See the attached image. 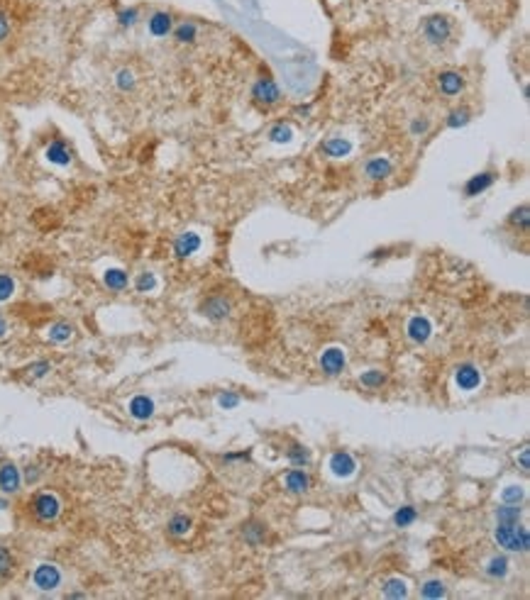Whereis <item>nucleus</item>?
Wrapping results in <instances>:
<instances>
[{"label": "nucleus", "instance_id": "e433bc0d", "mask_svg": "<svg viewBox=\"0 0 530 600\" xmlns=\"http://www.w3.org/2000/svg\"><path fill=\"white\" fill-rule=\"evenodd\" d=\"M264 524H259V522H250V524H245V529H242V534H245V539L247 542H250V545H259L262 539H264Z\"/></svg>", "mask_w": 530, "mask_h": 600}, {"label": "nucleus", "instance_id": "c756f323", "mask_svg": "<svg viewBox=\"0 0 530 600\" xmlns=\"http://www.w3.org/2000/svg\"><path fill=\"white\" fill-rule=\"evenodd\" d=\"M506 574H508V559H506V556H494V559H489V564H486V576H489V579H504Z\"/></svg>", "mask_w": 530, "mask_h": 600}, {"label": "nucleus", "instance_id": "de8ad7c7", "mask_svg": "<svg viewBox=\"0 0 530 600\" xmlns=\"http://www.w3.org/2000/svg\"><path fill=\"white\" fill-rule=\"evenodd\" d=\"M8 335V320L3 315H0V339H3V337Z\"/></svg>", "mask_w": 530, "mask_h": 600}, {"label": "nucleus", "instance_id": "09e8293b", "mask_svg": "<svg viewBox=\"0 0 530 600\" xmlns=\"http://www.w3.org/2000/svg\"><path fill=\"white\" fill-rule=\"evenodd\" d=\"M528 457L530 454H528V449H525V452L520 454V466H523V471H528Z\"/></svg>", "mask_w": 530, "mask_h": 600}, {"label": "nucleus", "instance_id": "393cba45", "mask_svg": "<svg viewBox=\"0 0 530 600\" xmlns=\"http://www.w3.org/2000/svg\"><path fill=\"white\" fill-rule=\"evenodd\" d=\"M46 337H49V342H54V344H64V342H69L74 337V327L69 325V322H56V325L49 327Z\"/></svg>", "mask_w": 530, "mask_h": 600}, {"label": "nucleus", "instance_id": "2eb2a0df", "mask_svg": "<svg viewBox=\"0 0 530 600\" xmlns=\"http://www.w3.org/2000/svg\"><path fill=\"white\" fill-rule=\"evenodd\" d=\"M494 181H496V173H491V171L477 173V176H472L467 184H464V195H467V198H475V195L489 191L491 186H494Z\"/></svg>", "mask_w": 530, "mask_h": 600}, {"label": "nucleus", "instance_id": "f704fd0d", "mask_svg": "<svg viewBox=\"0 0 530 600\" xmlns=\"http://www.w3.org/2000/svg\"><path fill=\"white\" fill-rule=\"evenodd\" d=\"M137 22H139L137 8H120V10H117V25L120 27H135Z\"/></svg>", "mask_w": 530, "mask_h": 600}, {"label": "nucleus", "instance_id": "cd10ccee", "mask_svg": "<svg viewBox=\"0 0 530 600\" xmlns=\"http://www.w3.org/2000/svg\"><path fill=\"white\" fill-rule=\"evenodd\" d=\"M15 571V559H12V552L8 547L0 545V581H6Z\"/></svg>", "mask_w": 530, "mask_h": 600}, {"label": "nucleus", "instance_id": "39448f33", "mask_svg": "<svg viewBox=\"0 0 530 600\" xmlns=\"http://www.w3.org/2000/svg\"><path fill=\"white\" fill-rule=\"evenodd\" d=\"M252 98H255L257 105L271 107L281 100V91L271 78H259V81L252 86Z\"/></svg>", "mask_w": 530, "mask_h": 600}, {"label": "nucleus", "instance_id": "8fccbe9b", "mask_svg": "<svg viewBox=\"0 0 530 600\" xmlns=\"http://www.w3.org/2000/svg\"><path fill=\"white\" fill-rule=\"evenodd\" d=\"M8 508V500L6 498H0V510H6Z\"/></svg>", "mask_w": 530, "mask_h": 600}, {"label": "nucleus", "instance_id": "f8f14e48", "mask_svg": "<svg viewBox=\"0 0 530 600\" xmlns=\"http://www.w3.org/2000/svg\"><path fill=\"white\" fill-rule=\"evenodd\" d=\"M44 157H46V161L54 164V166H69V164L74 161L71 149H69L67 142H62V139H54V142L46 144Z\"/></svg>", "mask_w": 530, "mask_h": 600}, {"label": "nucleus", "instance_id": "4be33fe9", "mask_svg": "<svg viewBox=\"0 0 530 600\" xmlns=\"http://www.w3.org/2000/svg\"><path fill=\"white\" fill-rule=\"evenodd\" d=\"M320 152L325 154V157H330V159H342V157H347V154L352 152V144L347 142V139H342V137H330V139H325V142H323Z\"/></svg>", "mask_w": 530, "mask_h": 600}, {"label": "nucleus", "instance_id": "79ce46f5", "mask_svg": "<svg viewBox=\"0 0 530 600\" xmlns=\"http://www.w3.org/2000/svg\"><path fill=\"white\" fill-rule=\"evenodd\" d=\"M218 405L223 407V410H232V407L240 405V396H237V393H232V391L220 393V396H218Z\"/></svg>", "mask_w": 530, "mask_h": 600}, {"label": "nucleus", "instance_id": "ddd939ff", "mask_svg": "<svg viewBox=\"0 0 530 600\" xmlns=\"http://www.w3.org/2000/svg\"><path fill=\"white\" fill-rule=\"evenodd\" d=\"M438 88L443 96L454 98L464 91V76L459 71H443L438 76Z\"/></svg>", "mask_w": 530, "mask_h": 600}, {"label": "nucleus", "instance_id": "f03ea898", "mask_svg": "<svg viewBox=\"0 0 530 600\" xmlns=\"http://www.w3.org/2000/svg\"><path fill=\"white\" fill-rule=\"evenodd\" d=\"M452 35V20L447 15H428L423 20V37L428 44L440 46Z\"/></svg>", "mask_w": 530, "mask_h": 600}, {"label": "nucleus", "instance_id": "49530a36", "mask_svg": "<svg viewBox=\"0 0 530 600\" xmlns=\"http://www.w3.org/2000/svg\"><path fill=\"white\" fill-rule=\"evenodd\" d=\"M37 478H40V468H37V466H27V468H25V481H27V484H35Z\"/></svg>", "mask_w": 530, "mask_h": 600}, {"label": "nucleus", "instance_id": "5701e85b", "mask_svg": "<svg viewBox=\"0 0 530 600\" xmlns=\"http://www.w3.org/2000/svg\"><path fill=\"white\" fill-rule=\"evenodd\" d=\"M191 518L189 515H173L171 520H169V524H166V532L171 534V537H186V534L191 532Z\"/></svg>", "mask_w": 530, "mask_h": 600}, {"label": "nucleus", "instance_id": "412c9836", "mask_svg": "<svg viewBox=\"0 0 530 600\" xmlns=\"http://www.w3.org/2000/svg\"><path fill=\"white\" fill-rule=\"evenodd\" d=\"M171 37L179 42V44H194V42L198 39V25L191 20L179 22V25H173Z\"/></svg>", "mask_w": 530, "mask_h": 600}, {"label": "nucleus", "instance_id": "b1692460", "mask_svg": "<svg viewBox=\"0 0 530 600\" xmlns=\"http://www.w3.org/2000/svg\"><path fill=\"white\" fill-rule=\"evenodd\" d=\"M135 86H137V76H135L132 69H117L115 71V88L117 91L130 93V91H135Z\"/></svg>", "mask_w": 530, "mask_h": 600}, {"label": "nucleus", "instance_id": "c03bdc74", "mask_svg": "<svg viewBox=\"0 0 530 600\" xmlns=\"http://www.w3.org/2000/svg\"><path fill=\"white\" fill-rule=\"evenodd\" d=\"M10 37V15L6 10H0V44Z\"/></svg>", "mask_w": 530, "mask_h": 600}, {"label": "nucleus", "instance_id": "a18cd8bd", "mask_svg": "<svg viewBox=\"0 0 530 600\" xmlns=\"http://www.w3.org/2000/svg\"><path fill=\"white\" fill-rule=\"evenodd\" d=\"M428 130H430L428 120H413V123H411V132L413 134H425Z\"/></svg>", "mask_w": 530, "mask_h": 600}, {"label": "nucleus", "instance_id": "423d86ee", "mask_svg": "<svg viewBox=\"0 0 530 600\" xmlns=\"http://www.w3.org/2000/svg\"><path fill=\"white\" fill-rule=\"evenodd\" d=\"M22 486V476H20V468L15 464L6 461L0 464V493L3 495H15Z\"/></svg>", "mask_w": 530, "mask_h": 600}, {"label": "nucleus", "instance_id": "473e14b6", "mask_svg": "<svg viewBox=\"0 0 530 600\" xmlns=\"http://www.w3.org/2000/svg\"><path fill=\"white\" fill-rule=\"evenodd\" d=\"M384 595H386V598H406V595H408L406 581H403V579H388L386 585H384Z\"/></svg>", "mask_w": 530, "mask_h": 600}, {"label": "nucleus", "instance_id": "7ed1b4c3", "mask_svg": "<svg viewBox=\"0 0 530 600\" xmlns=\"http://www.w3.org/2000/svg\"><path fill=\"white\" fill-rule=\"evenodd\" d=\"M32 515H35L40 522H54L59 515H62V500L56 498L54 493L44 491V493H37L30 503Z\"/></svg>", "mask_w": 530, "mask_h": 600}, {"label": "nucleus", "instance_id": "ea45409f", "mask_svg": "<svg viewBox=\"0 0 530 600\" xmlns=\"http://www.w3.org/2000/svg\"><path fill=\"white\" fill-rule=\"evenodd\" d=\"M504 503H511V505H520V500L525 498V491L520 486H506L504 493H501Z\"/></svg>", "mask_w": 530, "mask_h": 600}, {"label": "nucleus", "instance_id": "4c0bfd02", "mask_svg": "<svg viewBox=\"0 0 530 600\" xmlns=\"http://www.w3.org/2000/svg\"><path fill=\"white\" fill-rule=\"evenodd\" d=\"M530 210H528V205H520V208H515L513 213H511V218H508V222L513 224V227H520L525 232V229H528V222H530Z\"/></svg>", "mask_w": 530, "mask_h": 600}, {"label": "nucleus", "instance_id": "c9c22d12", "mask_svg": "<svg viewBox=\"0 0 530 600\" xmlns=\"http://www.w3.org/2000/svg\"><path fill=\"white\" fill-rule=\"evenodd\" d=\"M496 520H499V522H511V524H515V522H518V520H520V508H518V505L506 503L504 508L496 510Z\"/></svg>", "mask_w": 530, "mask_h": 600}, {"label": "nucleus", "instance_id": "20e7f679", "mask_svg": "<svg viewBox=\"0 0 530 600\" xmlns=\"http://www.w3.org/2000/svg\"><path fill=\"white\" fill-rule=\"evenodd\" d=\"M32 583L37 585L40 590L49 593V590H56L62 585V571L56 564H40L32 574Z\"/></svg>", "mask_w": 530, "mask_h": 600}, {"label": "nucleus", "instance_id": "c85d7f7f", "mask_svg": "<svg viewBox=\"0 0 530 600\" xmlns=\"http://www.w3.org/2000/svg\"><path fill=\"white\" fill-rule=\"evenodd\" d=\"M416 520H418V510H416L413 505H403V508L396 510V515H393V524H396V527H408V524H413Z\"/></svg>", "mask_w": 530, "mask_h": 600}, {"label": "nucleus", "instance_id": "72a5a7b5", "mask_svg": "<svg viewBox=\"0 0 530 600\" xmlns=\"http://www.w3.org/2000/svg\"><path fill=\"white\" fill-rule=\"evenodd\" d=\"M135 288H137V293H152V290L157 288V276H154L152 271H142V274L135 279Z\"/></svg>", "mask_w": 530, "mask_h": 600}, {"label": "nucleus", "instance_id": "0eeeda50", "mask_svg": "<svg viewBox=\"0 0 530 600\" xmlns=\"http://www.w3.org/2000/svg\"><path fill=\"white\" fill-rule=\"evenodd\" d=\"M173 25H176V22H173V15H171L169 10H154L152 15H149V20H147L149 35L159 37V39H162V37L171 35Z\"/></svg>", "mask_w": 530, "mask_h": 600}, {"label": "nucleus", "instance_id": "7c9ffc66", "mask_svg": "<svg viewBox=\"0 0 530 600\" xmlns=\"http://www.w3.org/2000/svg\"><path fill=\"white\" fill-rule=\"evenodd\" d=\"M269 139L276 144H289L291 139H293V130H291V125H286V123H276L274 127L269 130Z\"/></svg>", "mask_w": 530, "mask_h": 600}, {"label": "nucleus", "instance_id": "bb28decb", "mask_svg": "<svg viewBox=\"0 0 530 600\" xmlns=\"http://www.w3.org/2000/svg\"><path fill=\"white\" fill-rule=\"evenodd\" d=\"M286 457H289V461L293 464V466H298V468H303V466H308V464H311V452H308L306 447H301V444H293V447L286 452Z\"/></svg>", "mask_w": 530, "mask_h": 600}, {"label": "nucleus", "instance_id": "aec40b11", "mask_svg": "<svg viewBox=\"0 0 530 600\" xmlns=\"http://www.w3.org/2000/svg\"><path fill=\"white\" fill-rule=\"evenodd\" d=\"M103 283H105L108 290H115V293H120V290L128 288L130 283V276L125 269H117V266H112V269H108L105 274H103Z\"/></svg>", "mask_w": 530, "mask_h": 600}, {"label": "nucleus", "instance_id": "6ab92c4d", "mask_svg": "<svg viewBox=\"0 0 530 600\" xmlns=\"http://www.w3.org/2000/svg\"><path fill=\"white\" fill-rule=\"evenodd\" d=\"M130 415L135 417V420H139V423H144V420H149V417L154 415V400L149 396H135L132 400H130Z\"/></svg>", "mask_w": 530, "mask_h": 600}, {"label": "nucleus", "instance_id": "a19ab883", "mask_svg": "<svg viewBox=\"0 0 530 600\" xmlns=\"http://www.w3.org/2000/svg\"><path fill=\"white\" fill-rule=\"evenodd\" d=\"M359 381H362V386H367V388H382L384 381H386V376H384L382 371H367V373H362Z\"/></svg>", "mask_w": 530, "mask_h": 600}, {"label": "nucleus", "instance_id": "a878e982", "mask_svg": "<svg viewBox=\"0 0 530 600\" xmlns=\"http://www.w3.org/2000/svg\"><path fill=\"white\" fill-rule=\"evenodd\" d=\"M469 120H472V112H469L467 107H454V110L447 112L445 125H447L450 130H459V127H464V125H469Z\"/></svg>", "mask_w": 530, "mask_h": 600}, {"label": "nucleus", "instance_id": "9d476101", "mask_svg": "<svg viewBox=\"0 0 530 600\" xmlns=\"http://www.w3.org/2000/svg\"><path fill=\"white\" fill-rule=\"evenodd\" d=\"M454 381L462 391H475L481 383V371L475 364H459L457 371H454Z\"/></svg>", "mask_w": 530, "mask_h": 600}, {"label": "nucleus", "instance_id": "1a4fd4ad", "mask_svg": "<svg viewBox=\"0 0 530 600\" xmlns=\"http://www.w3.org/2000/svg\"><path fill=\"white\" fill-rule=\"evenodd\" d=\"M200 249V237L196 232H184L173 239V256L176 259H189Z\"/></svg>", "mask_w": 530, "mask_h": 600}, {"label": "nucleus", "instance_id": "37998d69", "mask_svg": "<svg viewBox=\"0 0 530 600\" xmlns=\"http://www.w3.org/2000/svg\"><path fill=\"white\" fill-rule=\"evenodd\" d=\"M49 371H51L49 362H37V364H32V367H27V376H30L32 381H37V378H44Z\"/></svg>", "mask_w": 530, "mask_h": 600}, {"label": "nucleus", "instance_id": "2f4dec72", "mask_svg": "<svg viewBox=\"0 0 530 600\" xmlns=\"http://www.w3.org/2000/svg\"><path fill=\"white\" fill-rule=\"evenodd\" d=\"M420 595L423 598H430V600H438V598H445V583L440 579H430L423 583L420 588Z\"/></svg>", "mask_w": 530, "mask_h": 600}, {"label": "nucleus", "instance_id": "f257e3e1", "mask_svg": "<svg viewBox=\"0 0 530 600\" xmlns=\"http://www.w3.org/2000/svg\"><path fill=\"white\" fill-rule=\"evenodd\" d=\"M496 542L499 547L508 552H528L530 547V532L528 527H520L518 522L511 524V522H499L496 524V532H494Z\"/></svg>", "mask_w": 530, "mask_h": 600}, {"label": "nucleus", "instance_id": "58836bf2", "mask_svg": "<svg viewBox=\"0 0 530 600\" xmlns=\"http://www.w3.org/2000/svg\"><path fill=\"white\" fill-rule=\"evenodd\" d=\"M15 295V279L8 274H0V303H6Z\"/></svg>", "mask_w": 530, "mask_h": 600}, {"label": "nucleus", "instance_id": "9b49d317", "mask_svg": "<svg viewBox=\"0 0 530 600\" xmlns=\"http://www.w3.org/2000/svg\"><path fill=\"white\" fill-rule=\"evenodd\" d=\"M330 471L337 478H350L352 473L357 471V461H354V457L350 452H335L330 457Z\"/></svg>", "mask_w": 530, "mask_h": 600}, {"label": "nucleus", "instance_id": "dca6fc26", "mask_svg": "<svg viewBox=\"0 0 530 600\" xmlns=\"http://www.w3.org/2000/svg\"><path fill=\"white\" fill-rule=\"evenodd\" d=\"M406 332L416 344H425L430 339V335H433V325H430L428 317H411Z\"/></svg>", "mask_w": 530, "mask_h": 600}, {"label": "nucleus", "instance_id": "f3484780", "mask_svg": "<svg viewBox=\"0 0 530 600\" xmlns=\"http://www.w3.org/2000/svg\"><path fill=\"white\" fill-rule=\"evenodd\" d=\"M200 312H203L208 320L223 322L225 317L230 315V303L225 298H218V295H215V298H208L203 306H200Z\"/></svg>", "mask_w": 530, "mask_h": 600}, {"label": "nucleus", "instance_id": "6e6552de", "mask_svg": "<svg viewBox=\"0 0 530 600\" xmlns=\"http://www.w3.org/2000/svg\"><path fill=\"white\" fill-rule=\"evenodd\" d=\"M345 364H347L345 351H342L340 346H330V349L323 351L320 369H323V373H325V376H337V373H342Z\"/></svg>", "mask_w": 530, "mask_h": 600}, {"label": "nucleus", "instance_id": "a211bd4d", "mask_svg": "<svg viewBox=\"0 0 530 600\" xmlns=\"http://www.w3.org/2000/svg\"><path fill=\"white\" fill-rule=\"evenodd\" d=\"M391 171H393V164L388 161L386 157H374L364 164V173H367V178H372V181H384V178L391 176Z\"/></svg>", "mask_w": 530, "mask_h": 600}, {"label": "nucleus", "instance_id": "4468645a", "mask_svg": "<svg viewBox=\"0 0 530 600\" xmlns=\"http://www.w3.org/2000/svg\"><path fill=\"white\" fill-rule=\"evenodd\" d=\"M284 486L289 493H308L311 491V476L296 466L284 476Z\"/></svg>", "mask_w": 530, "mask_h": 600}]
</instances>
